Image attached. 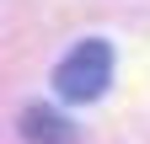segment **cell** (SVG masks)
I'll return each mask as SVG.
<instances>
[{"mask_svg": "<svg viewBox=\"0 0 150 144\" xmlns=\"http://www.w3.org/2000/svg\"><path fill=\"white\" fill-rule=\"evenodd\" d=\"M22 134H27V144H75L70 117H59L54 107H27L22 112Z\"/></svg>", "mask_w": 150, "mask_h": 144, "instance_id": "2", "label": "cell"}, {"mask_svg": "<svg viewBox=\"0 0 150 144\" xmlns=\"http://www.w3.org/2000/svg\"><path fill=\"white\" fill-rule=\"evenodd\" d=\"M107 85H112V48L102 38L75 43L59 59V69H54V91H59L64 101H97Z\"/></svg>", "mask_w": 150, "mask_h": 144, "instance_id": "1", "label": "cell"}]
</instances>
